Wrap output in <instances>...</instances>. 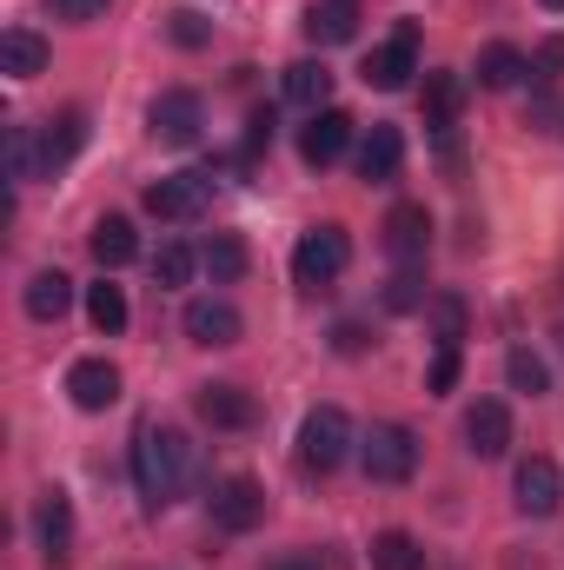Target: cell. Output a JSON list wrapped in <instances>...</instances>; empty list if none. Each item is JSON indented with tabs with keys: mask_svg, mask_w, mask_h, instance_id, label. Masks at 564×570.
I'll return each mask as SVG.
<instances>
[{
	"mask_svg": "<svg viewBox=\"0 0 564 570\" xmlns=\"http://www.w3.org/2000/svg\"><path fill=\"white\" fill-rule=\"evenodd\" d=\"M166 33H173V40H179V47H206V33H213V27H206V20H200V13H186V7H179V13H173V20H166Z\"/></svg>",
	"mask_w": 564,
	"mask_h": 570,
	"instance_id": "d590c367",
	"label": "cell"
},
{
	"mask_svg": "<svg viewBox=\"0 0 564 570\" xmlns=\"http://www.w3.org/2000/svg\"><path fill=\"white\" fill-rule=\"evenodd\" d=\"M193 412H200V425H213V431H246L260 419L253 392H240V385H200L193 392Z\"/></svg>",
	"mask_w": 564,
	"mask_h": 570,
	"instance_id": "5bb4252c",
	"label": "cell"
},
{
	"mask_svg": "<svg viewBox=\"0 0 564 570\" xmlns=\"http://www.w3.org/2000/svg\"><path fill=\"white\" fill-rule=\"evenodd\" d=\"M458 107H465V80L458 73H425V127L431 134H451Z\"/></svg>",
	"mask_w": 564,
	"mask_h": 570,
	"instance_id": "d4e9b609",
	"label": "cell"
},
{
	"mask_svg": "<svg viewBox=\"0 0 564 570\" xmlns=\"http://www.w3.org/2000/svg\"><path fill=\"white\" fill-rule=\"evenodd\" d=\"M206 511H213L220 531L246 538V531L266 524V491H260V478H220V484L206 491Z\"/></svg>",
	"mask_w": 564,
	"mask_h": 570,
	"instance_id": "8992f818",
	"label": "cell"
},
{
	"mask_svg": "<svg viewBox=\"0 0 564 570\" xmlns=\"http://www.w3.org/2000/svg\"><path fill=\"white\" fill-rule=\"evenodd\" d=\"M146 127H153V140L159 146H193L200 134H206V107H200V94L166 87V94L146 107Z\"/></svg>",
	"mask_w": 564,
	"mask_h": 570,
	"instance_id": "52a82bcc",
	"label": "cell"
},
{
	"mask_svg": "<svg viewBox=\"0 0 564 570\" xmlns=\"http://www.w3.org/2000/svg\"><path fill=\"white\" fill-rule=\"evenodd\" d=\"M465 444H471V458H505L512 451V412H505V399H478L465 412Z\"/></svg>",
	"mask_w": 564,
	"mask_h": 570,
	"instance_id": "2e32d148",
	"label": "cell"
},
{
	"mask_svg": "<svg viewBox=\"0 0 564 570\" xmlns=\"http://www.w3.org/2000/svg\"><path fill=\"white\" fill-rule=\"evenodd\" d=\"M87 318H94V332H127V292L114 279H100V285H87Z\"/></svg>",
	"mask_w": 564,
	"mask_h": 570,
	"instance_id": "83f0119b",
	"label": "cell"
},
{
	"mask_svg": "<svg viewBox=\"0 0 564 570\" xmlns=\"http://www.w3.org/2000/svg\"><path fill=\"white\" fill-rule=\"evenodd\" d=\"M386 253L399 259V266H425V253H431V213L425 206H392L386 213Z\"/></svg>",
	"mask_w": 564,
	"mask_h": 570,
	"instance_id": "4fadbf2b",
	"label": "cell"
},
{
	"mask_svg": "<svg viewBox=\"0 0 564 570\" xmlns=\"http://www.w3.org/2000/svg\"><path fill=\"white\" fill-rule=\"evenodd\" d=\"M213 206V173H166V179H153L146 186V213L153 219H173V226H186V219H200Z\"/></svg>",
	"mask_w": 564,
	"mask_h": 570,
	"instance_id": "5b68a950",
	"label": "cell"
},
{
	"mask_svg": "<svg viewBox=\"0 0 564 570\" xmlns=\"http://www.w3.org/2000/svg\"><path fill=\"white\" fill-rule=\"evenodd\" d=\"M412 73H419V27L406 20L392 40H379V47L366 53V87H379V94H399Z\"/></svg>",
	"mask_w": 564,
	"mask_h": 570,
	"instance_id": "ba28073f",
	"label": "cell"
},
{
	"mask_svg": "<svg viewBox=\"0 0 564 570\" xmlns=\"http://www.w3.org/2000/svg\"><path fill=\"white\" fill-rule=\"evenodd\" d=\"M399 159H406V134H399V127L372 120V127L359 134V179H366V186H386V179H399Z\"/></svg>",
	"mask_w": 564,
	"mask_h": 570,
	"instance_id": "9a60e30c",
	"label": "cell"
},
{
	"mask_svg": "<svg viewBox=\"0 0 564 570\" xmlns=\"http://www.w3.org/2000/svg\"><path fill=\"white\" fill-rule=\"evenodd\" d=\"M179 325H186V338L193 345H240V332H246V318H240V305L233 298H186V312H179Z\"/></svg>",
	"mask_w": 564,
	"mask_h": 570,
	"instance_id": "30bf717a",
	"label": "cell"
},
{
	"mask_svg": "<svg viewBox=\"0 0 564 570\" xmlns=\"http://www.w3.org/2000/svg\"><path fill=\"white\" fill-rule=\"evenodd\" d=\"M87 253L100 259V273H120V266L140 253V239H134V219H120V213L94 219V233H87Z\"/></svg>",
	"mask_w": 564,
	"mask_h": 570,
	"instance_id": "d6986e66",
	"label": "cell"
},
{
	"mask_svg": "<svg viewBox=\"0 0 564 570\" xmlns=\"http://www.w3.org/2000/svg\"><path fill=\"white\" fill-rule=\"evenodd\" d=\"M67 392H74L80 412H107V405L120 399V365H107V358H74Z\"/></svg>",
	"mask_w": 564,
	"mask_h": 570,
	"instance_id": "e0dca14e",
	"label": "cell"
},
{
	"mask_svg": "<svg viewBox=\"0 0 564 570\" xmlns=\"http://www.w3.org/2000/svg\"><path fill=\"white\" fill-rule=\"evenodd\" d=\"M431 305V292H425L419 266H399V279L386 285V312H425Z\"/></svg>",
	"mask_w": 564,
	"mask_h": 570,
	"instance_id": "d6a6232c",
	"label": "cell"
},
{
	"mask_svg": "<svg viewBox=\"0 0 564 570\" xmlns=\"http://www.w3.org/2000/svg\"><path fill=\"white\" fill-rule=\"evenodd\" d=\"M359 33V7L352 0H312L305 7V40L312 47H346Z\"/></svg>",
	"mask_w": 564,
	"mask_h": 570,
	"instance_id": "ac0fdd59",
	"label": "cell"
},
{
	"mask_svg": "<svg viewBox=\"0 0 564 570\" xmlns=\"http://www.w3.org/2000/svg\"><path fill=\"white\" fill-rule=\"evenodd\" d=\"M33 531H40V558L54 570H67V558H74V504H67V491H40Z\"/></svg>",
	"mask_w": 564,
	"mask_h": 570,
	"instance_id": "8fae6325",
	"label": "cell"
},
{
	"mask_svg": "<svg viewBox=\"0 0 564 570\" xmlns=\"http://www.w3.org/2000/svg\"><path fill=\"white\" fill-rule=\"evenodd\" d=\"M346 146H352V120H346L339 107H319V114L299 127V159H305V166H332V159H346Z\"/></svg>",
	"mask_w": 564,
	"mask_h": 570,
	"instance_id": "7c38bea8",
	"label": "cell"
},
{
	"mask_svg": "<svg viewBox=\"0 0 564 570\" xmlns=\"http://www.w3.org/2000/svg\"><path fill=\"white\" fill-rule=\"evenodd\" d=\"M332 345H339L346 358H359V352H366V332H359V325H339V332H332Z\"/></svg>",
	"mask_w": 564,
	"mask_h": 570,
	"instance_id": "ab89813d",
	"label": "cell"
},
{
	"mask_svg": "<svg viewBox=\"0 0 564 570\" xmlns=\"http://www.w3.org/2000/svg\"><path fill=\"white\" fill-rule=\"evenodd\" d=\"M532 80L538 87H552V80H564V33H552L538 53H532Z\"/></svg>",
	"mask_w": 564,
	"mask_h": 570,
	"instance_id": "836d02e7",
	"label": "cell"
},
{
	"mask_svg": "<svg viewBox=\"0 0 564 570\" xmlns=\"http://www.w3.org/2000/svg\"><path fill=\"white\" fill-rule=\"evenodd\" d=\"M80 146H87V114H80V107H67L60 120H47V127H40V173H60Z\"/></svg>",
	"mask_w": 564,
	"mask_h": 570,
	"instance_id": "ffe728a7",
	"label": "cell"
},
{
	"mask_svg": "<svg viewBox=\"0 0 564 570\" xmlns=\"http://www.w3.org/2000/svg\"><path fill=\"white\" fill-rule=\"evenodd\" d=\"M200 266L213 273V285H240L246 279V246H240L233 233H213V239L200 246Z\"/></svg>",
	"mask_w": 564,
	"mask_h": 570,
	"instance_id": "484cf974",
	"label": "cell"
},
{
	"mask_svg": "<svg viewBox=\"0 0 564 570\" xmlns=\"http://www.w3.org/2000/svg\"><path fill=\"white\" fill-rule=\"evenodd\" d=\"M266 570H325V564H319V551H285V558H273Z\"/></svg>",
	"mask_w": 564,
	"mask_h": 570,
	"instance_id": "f35d334b",
	"label": "cell"
},
{
	"mask_svg": "<svg viewBox=\"0 0 564 570\" xmlns=\"http://www.w3.org/2000/svg\"><path fill=\"white\" fill-rule=\"evenodd\" d=\"M512 498H518V511H525V518H552V511L564 504V471H558V458L532 451V458L518 464V478H512Z\"/></svg>",
	"mask_w": 564,
	"mask_h": 570,
	"instance_id": "9c48e42d",
	"label": "cell"
},
{
	"mask_svg": "<svg viewBox=\"0 0 564 570\" xmlns=\"http://www.w3.org/2000/svg\"><path fill=\"white\" fill-rule=\"evenodd\" d=\"M193 266H200V253H193L186 239H166V246L153 253V279L159 285H186L193 279Z\"/></svg>",
	"mask_w": 564,
	"mask_h": 570,
	"instance_id": "1f68e13d",
	"label": "cell"
},
{
	"mask_svg": "<svg viewBox=\"0 0 564 570\" xmlns=\"http://www.w3.org/2000/svg\"><path fill=\"white\" fill-rule=\"evenodd\" d=\"M359 464H366L372 484H406L419 471V438H412V425H372L366 444H359Z\"/></svg>",
	"mask_w": 564,
	"mask_h": 570,
	"instance_id": "277c9868",
	"label": "cell"
},
{
	"mask_svg": "<svg viewBox=\"0 0 564 570\" xmlns=\"http://www.w3.org/2000/svg\"><path fill=\"white\" fill-rule=\"evenodd\" d=\"M40 173V134L33 127H7V186H33Z\"/></svg>",
	"mask_w": 564,
	"mask_h": 570,
	"instance_id": "4316f807",
	"label": "cell"
},
{
	"mask_svg": "<svg viewBox=\"0 0 564 570\" xmlns=\"http://www.w3.org/2000/svg\"><path fill=\"white\" fill-rule=\"evenodd\" d=\"M545 7H564V0H545Z\"/></svg>",
	"mask_w": 564,
	"mask_h": 570,
	"instance_id": "60d3db41",
	"label": "cell"
},
{
	"mask_svg": "<svg viewBox=\"0 0 564 570\" xmlns=\"http://www.w3.org/2000/svg\"><path fill=\"white\" fill-rule=\"evenodd\" d=\"M47 7H54L60 20H100V13H107L114 0H47Z\"/></svg>",
	"mask_w": 564,
	"mask_h": 570,
	"instance_id": "74e56055",
	"label": "cell"
},
{
	"mask_svg": "<svg viewBox=\"0 0 564 570\" xmlns=\"http://www.w3.org/2000/svg\"><path fill=\"white\" fill-rule=\"evenodd\" d=\"M346 451H352V419L339 412V405H319V412H305V425H299V471H339L346 464Z\"/></svg>",
	"mask_w": 564,
	"mask_h": 570,
	"instance_id": "3957f363",
	"label": "cell"
},
{
	"mask_svg": "<svg viewBox=\"0 0 564 570\" xmlns=\"http://www.w3.org/2000/svg\"><path fill=\"white\" fill-rule=\"evenodd\" d=\"M505 379H512V392H525V399H545V392H552V372H545V358H538L532 345L505 352Z\"/></svg>",
	"mask_w": 564,
	"mask_h": 570,
	"instance_id": "f546056e",
	"label": "cell"
},
{
	"mask_svg": "<svg viewBox=\"0 0 564 570\" xmlns=\"http://www.w3.org/2000/svg\"><path fill=\"white\" fill-rule=\"evenodd\" d=\"M273 127H280V120H273V114H266V107H260V114H253V120H246V153H240V159H260V153H266V146H273Z\"/></svg>",
	"mask_w": 564,
	"mask_h": 570,
	"instance_id": "8d00e7d4",
	"label": "cell"
},
{
	"mask_svg": "<svg viewBox=\"0 0 564 570\" xmlns=\"http://www.w3.org/2000/svg\"><path fill=\"white\" fill-rule=\"evenodd\" d=\"M372 570H425V551L412 531H379L372 538Z\"/></svg>",
	"mask_w": 564,
	"mask_h": 570,
	"instance_id": "f1b7e54d",
	"label": "cell"
},
{
	"mask_svg": "<svg viewBox=\"0 0 564 570\" xmlns=\"http://www.w3.org/2000/svg\"><path fill=\"white\" fill-rule=\"evenodd\" d=\"M0 73H7V80L47 73V40H40L33 27H7V33H0Z\"/></svg>",
	"mask_w": 564,
	"mask_h": 570,
	"instance_id": "7402d4cb",
	"label": "cell"
},
{
	"mask_svg": "<svg viewBox=\"0 0 564 570\" xmlns=\"http://www.w3.org/2000/svg\"><path fill=\"white\" fill-rule=\"evenodd\" d=\"M325 94H332V67H325V60H292V67H285V100H292V107L319 114Z\"/></svg>",
	"mask_w": 564,
	"mask_h": 570,
	"instance_id": "cb8c5ba5",
	"label": "cell"
},
{
	"mask_svg": "<svg viewBox=\"0 0 564 570\" xmlns=\"http://www.w3.org/2000/svg\"><path fill=\"white\" fill-rule=\"evenodd\" d=\"M346 266H352V239H346V226H305V233H299V246H292V279H299V292L332 285Z\"/></svg>",
	"mask_w": 564,
	"mask_h": 570,
	"instance_id": "7a4b0ae2",
	"label": "cell"
},
{
	"mask_svg": "<svg viewBox=\"0 0 564 570\" xmlns=\"http://www.w3.org/2000/svg\"><path fill=\"white\" fill-rule=\"evenodd\" d=\"M20 305H27V318L54 325V318H67V312H74V279L47 266V273H33V279H27V292H20Z\"/></svg>",
	"mask_w": 564,
	"mask_h": 570,
	"instance_id": "44dd1931",
	"label": "cell"
},
{
	"mask_svg": "<svg viewBox=\"0 0 564 570\" xmlns=\"http://www.w3.org/2000/svg\"><path fill=\"white\" fill-rule=\"evenodd\" d=\"M193 478V444L166 425H140L134 431V484H140L146 511H166Z\"/></svg>",
	"mask_w": 564,
	"mask_h": 570,
	"instance_id": "6da1fadb",
	"label": "cell"
},
{
	"mask_svg": "<svg viewBox=\"0 0 564 570\" xmlns=\"http://www.w3.org/2000/svg\"><path fill=\"white\" fill-rule=\"evenodd\" d=\"M458 385V345H438L431 372H425V392H451Z\"/></svg>",
	"mask_w": 564,
	"mask_h": 570,
	"instance_id": "e575fe53",
	"label": "cell"
},
{
	"mask_svg": "<svg viewBox=\"0 0 564 570\" xmlns=\"http://www.w3.org/2000/svg\"><path fill=\"white\" fill-rule=\"evenodd\" d=\"M425 318H431V338H438V345H458V338H465V298H458V292H431Z\"/></svg>",
	"mask_w": 564,
	"mask_h": 570,
	"instance_id": "4dcf8cb0",
	"label": "cell"
},
{
	"mask_svg": "<svg viewBox=\"0 0 564 570\" xmlns=\"http://www.w3.org/2000/svg\"><path fill=\"white\" fill-rule=\"evenodd\" d=\"M532 73V60L518 53V47H505V40H492V47H478V87H492V94H505V87H518Z\"/></svg>",
	"mask_w": 564,
	"mask_h": 570,
	"instance_id": "603a6c76",
	"label": "cell"
}]
</instances>
